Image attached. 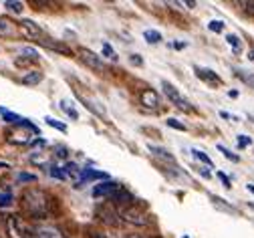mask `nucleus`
Here are the masks:
<instances>
[{
    "mask_svg": "<svg viewBox=\"0 0 254 238\" xmlns=\"http://www.w3.org/2000/svg\"><path fill=\"white\" fill-rule=\"evenodd\" d=\"M103 55H105L107 59H111V61H117V59H119V57H117V53L113 51V47H111V45H107V43L103 45Z\"/></svg>",
    "mask_w": 254,
    "mask_h": 238,
    "instance_id": "nucleus-30",
    "label": "nucleus"
},
{
    "mask_svg": "<svg viewBox=\"0 0 254 238\" xmlns=\"http://www.w3.org/2000/svg\"><path fill=\"white\" fill-rule=\"evenodd\" d=\"M8 167H10V165H8L6 161H0V169H8Z\"/></svg>",
    "mask_w": 254,
    "mask_h": 238,
    "instance_id": "nucleus-43",
    "label": "nucleus"
},
{
    "mask_svg": "<svg viewBox=\"0 0 254 238\" xmlns=\"http://www.w3.org/2000/svg\"><path fill=\"white\" fill-rule=\"evenodd\" d=\"M95 214H97L105 224H117L119 222V214L111 208V204H107V206H97V210H95Z\"/></svg>",
    "mask_w": 254,
    "mask_h": 238,
    "instance_id": "nucleus-6",
    "label": "nucleus"
},
{
    "mask_svg": "<svg viewBox=\"0 0 254 238\" xmlns=\"http://www.w3.org/2000/svg\"><path fill=\"white\" fill-rule=\"evenodd\" d=\"M250 144H252V140L248 135H238V148H248Z\"/></svg>",
    "mask_w": 254,
    "mask_h": 238,
    "instance_id": "nucleus-35",
    "label": "nucleus"
},
{
    "mask_svg": "<svg viewBox=\"0 0 254 238\" xmlns=\"http://www.w3.org/2000/svg\"><path fill=\"white\" fill-rule=\"evenodd\" d=\"M89 238H105V236L99 234V232H89Z\"/></svg>",
    "mask_w": 254,
    "mask_h": 238,
    "instance_id": "nucleus-42",
    "label": "nucleus"
},
{
    "mask_svg": "<svg viewBox=\"0 0 254 238\" xmlns=\"http://www.w3.org/2000/svg\"><path fill=\"white\" fill-rule=\"evenodd\" d=\"M218 150H220L222 154H224V158H228L230 161H238V159H240V158H238L236 154H232V152H230V150H226L224 146H218Z\"/></svg>",
    "mask_w": 254,
    "mask_h": 238,
    "instance_id": "nucleus-32",
    "label": "nucleus"
},
{
    "mask_svg": "<svg viewBox=\"0 0 254 238\" xmlns=\"http://www.w3.org/2000/svg\"><path fill=\"white\" fill-rule=\"evenodd\" d=\"M143 39H145L149 45H155V43L162 41V35H160L157 30H143Z\"/></svg>",
    "mask_w": 254,
    "mask_h": 238,
    "instance_id": "nucleus-19",
    "label": "nucleus"
},
{
    "mask_svg": "<svg viewBox=\"0 0 254 238\" xmlns=\"http://www.w3.org/2000/svg\"><path fill=\"white\" fill-rule=\"evenodd\" d=\"M111 200L117 204V206H121V208H125V206H129V204H133V202H131V200H133L131 194L127 192V190H123L121 186L111 194Z\"/></svg>",
    "mask_w": 254,
    "mask_h": 238,
    "instance_id": "nucleus-11",
    "label": "nucleus"
},
{
    "mask_svg": "<svg viewBox=\"0 0 254 238\" xmlns=\"http://www.w3.org/2000/svg\"><path fill=\"white\" fill-rule=\"evenodd\" d=\"M226 41H228V45L232 47V51H234L236 55L242 51V41H240L236 35H228V37H226Z\"/></svg>",
    "mask_w": 254,
    "mask_h": 238,
    "instance_id": "nucleus-20",
    "label": "nucleus"
},
{
    "mask_svg": "<svg viewBox=\"0 0 254 238\" xmlns=\"http://www.w3.org/2000/svg\"><path fill=\"white\" fill-rule=\"evenodd\" d=\"M8 30H10V22L0 16V32H8Z\"/></svg>",
    "mask_w": 254,
    "mask_h": 238,
    "instance_id": "nucleus-36",
    "label": "nucleus"
},
{
    "mask_svg": "<svg viewBox=\"0 0 254 238\" xmlns=\"http://www.w3.org/2000/svg\"><path fill=\"white\" fill-rule=\"evenodd\" d=\"M224 26H226V24L222 22V20H210V22H208V28L214 30V32H222V30H224Z\"/></svg>",
    "mask_w": 254,
    "mask_h": 238,
    "instance_id": "nucleus-29",
    "label": "nucleus"
},
{
    "mask_svg": "<svg viewBox=\"0 0 254 238\" xmlns=\"http://www.w3.org/2000/svg\"><path fill=\"white\" fill-rule=\"evenodd\" d=\"M35 238H63V234L55 226H37L33 228Z\"/></svg>",
    "mask_w": 254,
    "mask_h": 238,
    "instance_id": "nucleus-13",
    "label": "nucleus"
},
{
    "mask_svg": "<svg viewBox=\"0 0 254 238\" xmlns=\"http://www.w3.org/2000/svg\"><path fill=\"white\" fill-rule=\"evenodd\" d=\"M89 180H109V176L105 172H95V169H81V178H79V184H85Z\"/></svg>",
    "mask_w": 254,
    "mask_h": 238,
    "instance_id": "nucleus-14",
    "label": "nucleus"
},
{
    "mask_svg": "<svg viewBox=\"0 0 254 238\" xmlns=\"http://www.w3.org/2000/svg\"><path fill=\"white\" fill-rule=\"evenodd\" d=\"M162 87H164V93H166V97L172 101V103L178 107V109H182V111H186V113H190L192 111L194 107H192V103H190V101L170 83V81H162Z\"/></svg>",
    "mask_w": 254,
    "mask_h": 238,
    "instance_id": "nucleus-2",
    "label": "nucleus"
},
{
    "mask_svg": "<svg viewBox=\"0 0 254 238\" xmlns=\"http://www.w3.org/2000/svg\"><path fill=\"white\" fill-rule=\"evenodd\" d=\"M59 107H61V111H65L71 119H79V111L73 107V103L69 99H61V103H59Z\"/></svg>",
    "mask_w": 254,
    "mask_h": 238,
    "instance_id": "nucleus-15",
    "label": "nucleus"
},
{
    "mask_svg": "<svg viewBox=\"0 0 254 238\" xmlns=\"http://www.w3.org/2000/svg\"><path fill=\"white\" fill-rule=\"evenodd\" d=\"M0 113H2V115H4V109H0Z\"/></svg>",
    "mask_w": 254,
    "mask_h": 238,
    "instance_id": "nucleus-47",
    "label": "nucleus"
},
{
    "mask_svg": "<svg viewBox=\"0 0 254 238\" xmlns=\"http://www.w3.org/2000/svg\"><path fill=\"white\" fill-rule=\"evenodd\" d=\"M168 125H170V127H176V129H180V131H186V125H182V123L176 121V119H168Z\"/></svg>",
    "mask_w": 254,
    "mask_h": 238,
    "instance_id": "nucleus-37",
    "label": "nucleus"
},
{
    "mask_svg": "<svg viewBox=\"0 0 254 238\" xmlns=\"http://www.w3.org/2000/svg\"><path fill=\"white\" fill-rule=\"evenodd\" d=\"M210 200L214 202V206H216V208L224 210V212H228V214H238V210H236L234 206H230V204H226L222 198H218V196H210Z\"/></svg>",
    "mask_w": 254,
    "mask_h": 238,
    "instance_id": "nucleus-16",
    "label": "nucleus"
},
{
    "mask_svg": "<svg viewBox=\"0 0 254 238\" xmlns=\"http://www.w3.org/2000/svg\"><path fill=\"white\" fill-rule=\"evenodd\" d=\"M22 206L30 216L43 218L49 212V198H47V194L43 190H37V188L26 190L22 194Z\"/></svg>",
    "mask_w": 254,
    "mask_h": 238,
    "instance_id": "nucleus-1",
    "label": "nucleus"
},
{
    "mask_svg": "<svg viewBox=\"0 0 254 238\" xmlns=\"http://www.w3.org/2000/svg\"><path fill=\"white\" fill-rule=\"evenodd\" d=\"M127 238H143V236H139V234H133V236H127Z\"/></svg>",
    "mask_w": 254,
    "mask_h": 238,
    "instance_id": "nucleus-45",
    "label": "nucleus"
},
{
    "mask_svg": "<svg viewBox=\"0 0 254 238\" xmlns=\"http://www.w3.org/2000/svg\"><path fill=\"white\" fill-rule=\"evenodd\" d=\"M240 6L244 8V12H246V14L254 16V0H242V2H240Z\"/></svg>",
    "mask_w": 254,
    "mask_h": 238,
    "instance_id": "nucleus-28",
    "label": "nucleus"
},
{
    "mask_svg": "<svg viewBox=\"0 0 254 238\" xmlns=\"http://www.w3.org/2000/svg\"><path fill=\"white\" fill-rule=\"evenodd\" d=\"M41 81H43V73H39V71H30V73H26L22 77L24 85H39Z\"/></svg>",
    "mask_w": 254,
    "mask_h": 238,
    "instance_id": "nucleus-18",
    "label": "nucleus"
},
{
    "mask_svg": "<svg viewBox=\"0 0 254 238\" xmlns=\"http://www.w3.org/2000/svg\"><path fill=\"white\" fill-rule=\"evenodd\" d=\"M77 97L81 99V103H85V105H87V109H89V111L97 113V115H101V117H105V115H107L105 107L99 103L97 99H91V97H87V95H83V93H79V91H77Z\"/></svg>",
    "mask_w": 254,
    "mask_h": 238,
    "instance_id": "nucleus-7",
    "label": "nucleus"
},
{
    "mask_svg": "<svg viewBox=\"0 0 254 238\" xmlns=\"http://www.w3.org/2000/svg\"><path fill=\"white\" fill-rule=\"evenodd\" d=\"M119 216H121L125 222L133 224V226H147V224H149L145 212H143L139 206H135V204H129V206L121 208V210H119Z\"/></svg>",
    "mask_w": 254,
    "mask_h": 238,
    "instance_id": "nucleus-3",
    "label": "nucleus"
},
{
    "mask_svg": "<svg viewBox=\"0 0 254 238\" xmlns=\"http://www.w3.org/2000/svg\"><path fill=\"white\" fill-rule=\"evenodd\" d=\"M248 190H250V192L254 194V184H248Z\"/></svg>",
    "mask_w": 254,
    "mask_h": 238,
    "instance_id": "nucleus-44",
    "label": "nucleus"
},
{
    "mask_svg": "<svg viewBox=\"0 0 254 238\" xmlns=\"http://www.w3.org/2000/svg\"><path fill=\"white\" fill-rule=\"evenodd\" d=\"M218 178H220L222 182H224V186H226V188H232V186H230V180H228V176H226L224 172H218Z\"/></svg>",
    "mask_w": 254,
    "mask_h": 238,
    "instance_id": "nucleus-39",
    "label": "nucleus"
},
{
    "mask_svg": "<svg viewBox=\"0 0 254 238\" xmlns=\"http://www.w3.org/2000/svg\"><path fill=\"white\" fill-rule=\"evenodd\" d=\"M192 156H194V158H198L200 161H204V163H206V165H210V167L214 165V163H212V159H210L204 152H200V150H192Z\"/></svg>",
    "mask_w": 254,
    "mask_h": 238,
    "instance_id": "nucleus-27",
    "label": "nucleus"
},
{
    "mask_svg": "<svg viewBox=\"0 0 254 238\" xmlns=\"http://www.w3.org/2000/svg\"><path fill=\"white\" fill-rule=\"evenodd\" d=\"M51 127H55V129H59V131H63V133H67V125L65 123H61V121H57V119H53V117H47L45 119Z\"/></svg>",
    "mask_w": 254,
    "mask_h": 238,
    "instance_id": "nucleus-26",
    "label": "nucleus"
},
{
    "mask_svg": "<svg viewBox=\"0 0 254 238\" xmlns=\"http://www.w3.org/2000/svg\"><path fill=\"white\" fill-rule=\"evenodd\" d=\"M30 161L37 163V165H45L49 161L47 154H41V152H35V154H30Z\"/></svg>",
    "mask_w": 254,
    "mask_h": 238,
    "instance_id": "nucleus-21",
    "label": "nucleus"
},
{
    "mask_svg": "<svg viewBox=\"0 0 254 238\" xmlns=\"http://www.w3.org/2000/svg\"><path fill=\"white\" fill-rule=\"evenodd\" d=\"M20 55H26L28 59H33V61H37V59H39V53H37L35 49H30V47H24V49L20 51Z\"/></svg>",
    "mask_w": 254,
    "mask_h": 238,
    "instance_id": "nucleus-33",
    "label": "nucleus"
},
{
    "mask_svg": "<svg viewBox=\"0 0 254 238\" xmlns=\"http://www.w3.org/2000/svg\"><path fill=\"white\" fill-rule=\"evenodd\" d=\"M20 26H22V30L26 32V37H30V39H39V41L45 39V30H43L37 22H33V20H22Z\"/></svg>",
    "mask_w": 254,
    "mask_h": 238,
    "instance_id": "nucleus-8",
    "label": "nucleus"
},
{
    "mask_svg": "<svg viewBox=\"0 0 254 238\" xmlns=\"http://www.w3.org/2000/svg\"><path fill=\"white\" fill-rule=\"evenodd\" d=\"M79 59L89 67V69H95V71H105V63L95 55L93 51H89V49H79Z\"/></svg>",
    "mask_w": 254,
    "mask_h": 238,
    "instance_id": "nucleus-5",
    "label": "nucleus"
},
{
    "mask_svg": "<svg viewBox=\"0 0 254 238\" xmlns=\"http://www.w3.org/2000/svg\"><path fill=\"white\" fill-rule=\"evenodd\" d=\"M236 75L246 83V85H250L252 89H254V73H246V71H236Z\"/></svg>",
    "mask_w": 254,
    "mask_h": 238,
    "instance_id": "nucleus-24",
    "label": "nucleus"
},
{
    "mask_svg": "<svg viewBox=\"0 0 254 238\" xmlns=\"http://www.w3.org/2000/svg\"><path fill=\"white\" fill-rule=\"evenodd\" d=\"M250 59H252V61H254V51H252V55H250Z\"/></svg>",
    "mask_w": 254,
    "mask_h": 238,
    "instance_id": "nucleus-46",
    "label": "nucleus"
},
{
    "mask_svg": "<svg viewBox=\"0 0 254 238\" xmlns=\"http://www.w3.org/2000/svg\"><path fill=\"white\" fill-rule=\"evenodd\" d=\"M196 75L204 81V83H208V85H222V79L212 71V69H204V67H196Z\"/></svg>",
    "mask_w": 254,
    "mask_h": 238,
    "instance_id": "nucleus-12",
    "label": "nucleus"
},
{
    "mask_svg": "<svg viewBox=\"0 0 254 238\" xmlns=\"http://www.w3.org/2000/svg\"><path fill=\"white\" fill-rule=\"evenodd\" d=\"M8 232L10 238H35V232L28 224H24L18 216H8Z\"/></svg>",
    "mask_w": 254,
    "mask_h": 238,
    "instance_id": "nucleus-4",
    "label": "nucleus"
},
{
    "mask_svg": "<svg viewBox=\"0 0 254 238\" xmlns=\"http://www.w3.org/2000/svg\"><path fill=\"white\" fill-rule=\"evenodd\" d=\"M18 180H20V182H35L37 178H35L33 174H20V176H18Z\"/></svg>",
    "mask_w": 254,
    "mask_h": 238,
    "instance_id": "nucleus-38",
    "label": "nucleus"
},
{
    "mask_svg": "<svg viewBox=\"0 0 254 238\" xmlns=\"http://www.w3.org/2000/svg\"><path fill=\"white\" fill-rule=\"evenodd\" d=\"M10 204H12V196L10 194H0V208L10 206Z\"/></svg>",
    "mask_w": 254,
    "mask_h": 238,
    "instance_id": "nucleus-34",
    "label": "nucleus"
},
{
    "mask_svg": "<svg viewBox=\"0 0 254 238\" xmlns=\"http://www.w3.org/2000/svg\"><path fill=\"white\" fill-rule=\"evenodd\" d=\"M149 152H153V156H157V158H162V159H166V161H170V163H174L176 161V158L168 152V150H164V148H157V146H149Z\"/></svg>",
    "mask_w": 254,
    "mask_h": 238,
    "instance_id": "nucleus-17",
    "label": "nucleus"
},
{
    "mask_svg": "<svg viewBox=\"0 0 254 238\" xmlns=\"http://www.w3.org/2000/svg\"><path fill=\"white\" fill-rule=\"evenodd\" d=\"M4 6L8 8V10H12V12H22V2H18V0H6L4 2Z\"/></svg>",
    "mask_w": 254,
    "mask_h": 238,
    "instance_id": "nucleus-25",
    "label": "nucleus"
},
{
    "mask_svg": "<svg viewBox=\"0 0 254 238\" xmlns=\"http://www.w3.org/2000/svg\"><path fill=\"white\" fill-rule=\"evenodd\" d=\"M4 121H8V123H14V125H22V117L20 115H16V113H10V111H4Z\"/></svg>",
    "mask_w": 254,
    "mask_h": 238,
    "instance_id": "nucleus-23",
    "label": "nucleus"
},
{
    "mask_svg": "<svg viewBox=\"0 0 254 238\" xmlns=\"http://www.w3.org/2000/svg\"><path fill=\"white\" fill-rule=\"evenodd\" d=\"M51 176L57 178V180H67V172L63 167H59V165H53L51 167Z\"/></svg>",
    "mask_w": 254,
    "mask_h": 238,
    "instance_id": "nucleus-22",
    "label": "nucleus"
},
{
    "mask_svg": "<svg viewBox=\"0 0 254 238\" xmlns=\"http://www.w3.org/2000/svg\"><path fill=\"white\" fill-rule=\"evenodd\" d=\"M141 105L147 109H157L160 107V95L155 93V89H145L141 93Z\"/></svg>",
    "mask_w": 254,
    "mask_h": 238,
    "instance_id": "nucleus-9",
    "label": "nucleus"
},
{
    "mask_svg": "<svg viewBox=\"0 0 254 238\" xmlns=\"http://www.w3.org/2000/svg\"><path fill=\"white\" fill-rule=\"evenodd\" d=\"M220 117H224V119H232V121H236V117H234V115H230V113H226V111H220Z\"/></svg>",
    "mask_w": 254,
    "mask_h": 238,
    "instance_id": "nucleus-41",
    "label": "nucleus"
},
{
    "mask_svg": "<svg viewBox=\"0 0 254 238\" xmlns=\"http://www.w3.org/2000/svg\"><path fill=\"white\" fill-rule=\"evenodd\" d=\"M69 174H71V176L81 178V167H79L77 163H73V161H71V163H67V176H69Z\"/></svg>",
    "mask_w": 254,
    "mask_h": 238,
    "instance_id": "nucleus-31",
    "label": "nucleus"
},
{
    "mask_svg": "<svg viewBox=\"0 0 254 238\" xmlns=\"http://www.w3.org/2000/svg\"><path fill=\"white\" fill-rule=\"evenodd\" d=\"M131 63L133 65H143V61L139 59V55H131Z\"/></svg>",
    "mask_w": 254,
    "mask_h": 238,
    "instance_id": "nucleus-40",
    "label": "nucleus"
},
{
    "mask_svg": "<svg viewBox=\"0 0 254 238\" xmlns=\"http://www.w3.org/2000/svg\"><path fill=\"white\" fill-rule=\"evenodd\" d=\"M119 186L115 184V182H111V180H107V182H103V184H97L93 188V198H103V196H111L115 190H117Z\"/></svg>",
    "mask_w": 254,
    "mask_h": 238,
    "instance_id": "nucleus-10",
    "label": "nucleus"
}]
</instances>
